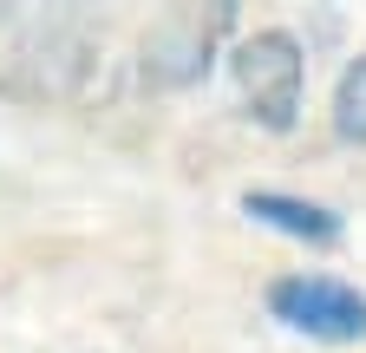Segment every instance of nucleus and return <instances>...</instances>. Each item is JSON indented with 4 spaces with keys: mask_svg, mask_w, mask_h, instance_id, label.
Segmentation results:
<instances>
[{
    "mask_svg": "<svg viewBox=\"0 0 366 353\" xmlns=\"http://www.w3.org/2000/svg\"><path fill=\"white\" fill-rule=\"evenodd\" d=\"M268 314L307 340H366V294L334 275H282L268 288Z\"/></svg>",
    "mask_w": 366,
    "mask_h": 353,
    "instance_id": "nucleus-4",
    "label": "nucleus"
},
{
    "mask_svg": "<svg viewBox=\"0 0 366 353\" xmlns=\"http://www.w3.org/2000/svg\"><path fill=\"white\" fill-rule=\"evenodd\" d=\"M334 138L366 144V53L347 59V72H340V85H334Z\"/></svg>",
    "mask_w": 366,
    "mask_h": 353,
    "instance_id": "nucleus-6",
    "label": "nucleus"
},
{
    "mask_svg": "<svg viewBox=\"0 0 366 353\" xmlns=\"http://www.w3.org/2000/svg\"><path fill=\"white\" fill-rule=\"evenodd\" d=\"M242 216H255V223L282 229V236H295V242H314V249H334L340 229H347L327 203H307V197H288V190H249V197H242Z\"/></svg>",
    "mask_w": 366,
    "mask_h": 353,
    "instance_id": "nucleus-5",
    "label": "nucleus"
},
{
    "mask_svg": "<svg viewBox=\"0 0 366 353\" xmlns=\"http://www.w3.org/2000/svg\"><path fill=\"white\" fill-rule=\"evenodd\" d=\"M229 72H236L242 111H249L262 131H295L301 99H307V53H301L295 33L262 26L255 39H242V46H236Z\"/></svg>",
    "mask_w": 366,
    "mask_h": 353,
    "instance_id": "nucleus-3",
    "label": "nucleus"
},
{
    "mask_svg": "<svg viewBox=\"0 0 366 353\" xmlns=\"http://www.w3.org/2000/svg\"><path fill=\"white\" fill-rule=\"evenodd\" d=\"M92 66H99L92 7L46 0V14L0 46V92L20 99V105H59V99H72L92 79Z\"/></svg>",
    "mask_w": 366,
    "mask_h": 353,
    "instance_id": "nucleus-1",
    "label": "nucleus"
},
{
    "mask_svg": "<svg viewBox=\"0 0 366 353\" xmlns=\"http://www.w3.org/2000/svg\"><path fill=\"white\" fill-rule=\"evenodd\" d=\"M20 7H33V0H0V20H14Z\"/></svg>",
    "mask_w": 366,
    "mask_h": 353,
    "instance_id": "nucleus-7",
    "label": "nucleus"
},
{
    "mask_svg": "<svg viewBox=\"0 0 366 353\" xmlns=\"http://www.w3.org/2000/svg\"><path fill=\"white\" fill-rule=\"evenodd\" d=\"M242 0H170L137 39V79L151 92H190L203 72L222 59L229 33H236Z\"/></svg>",
    "mask_w": 366,
    "mask_h": 353,
    "instance_id": "nucleus-2",
    "label": "nucleus"
}]
</instances>
